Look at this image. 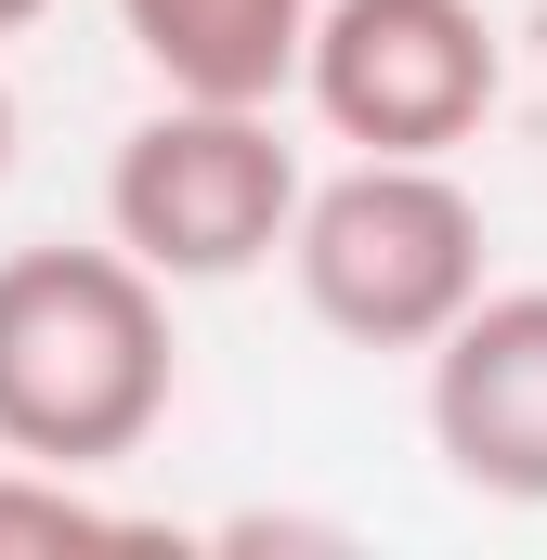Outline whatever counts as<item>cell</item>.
<instances>
[{
	"label": "cell",
	"mask_w": 547,
	"mask_h": 560,
	"mask_svg": "<svg viewBox=\"0 0 547 560\" xmlns=\"http://www.w3.org/2000/svg\"><path fill=\"white\" fill-rule=\"evenodd\" d=\"M118 39L156 66V92L196 105H287L313 0H118Z\"/></svg>",
	"instance_id": "8992f818"
},
{
	"label": "cell",
	"mask_w": 547,
	"mask_h": 560,
	"mask_svg": "<svg viewBox=\"0 0 547 560\" xmlns=\"http://www.w3.org/2000/svg\"><path fill=\"white\" fill-rule=\"evenodd\" d=\"M509 92V39L482 0H313L300 105L352 156H456Z\"/></svg>",
	"instance_id": "277c9868"
},
{
	"label": "cell",
	"mask_w": 547,
	"mask_h": 560,
	"mask_svg": "<svg viewBox=\"0 0 547 560\" xmlns=\"http://www.w3.org/2000/svg\"><path fill=\"white\" fill-rule=\"evenodd\" d=\"M300 209V143L274 131V105H196L156 92V118L118 131L105 156V235L156 287H235L287 248Z\"/></svg>",
	"instance_id": "3957f363"
},
{
	"label": "cell",
	"mask_w": 547,
	"mask_h": 560,
	"mask_svg": "<svg viewBox=\"0 0 547 560\" xmlns=\"http://www.w3.org/2000/svg\"><path fill=\"white\" fill-rule=\"evenodd\" d=\"M143 522L105 509L79 469H39V456H0V548H131Z\"/></svg>",
	"instance_id": "52a82bcc"
},
{
	"label": "cell",
	"mask_w": 547,
	"mask_h": 560,
	"mask_svg": "<svg viewBox=\"0 0 547 560\" xmlns=\"http://www.w3.org/2000/svg\"><path fill=\"white\" fill-rule=\"evenodd\" d=\"M183 392L170 287L131 248H0V456L39 469H118L156 443Z\"/></svg>",
	"instance_id": "6da1fadb"
},
{
	"label": "cell",
	"mask_w": 547,
	"mask_h": 560,
	"mask_svg": "<svg viewBox=\"0 0 547 560\" xmlns=\"http://www.w3.org/2000/svg\"><path fill=\"white\" fill-rule=\"evenodd\" d=\"M482 196L443 156H352L326 183H300L287 209V275L300 313L352 352H430L469 300H482Z\"/></svg>",
	"instance_id": "7a4b0ae2"
},
{
	"label": "cell",
	"mask_w": 547,
	"mask_h": 560,
	"mask_svg": "<svg viewBox=\"0 0 547 560\" xmlns=\"http://www.w3.org/2000/svg\"><path fill=\"white\" fill-rule=\"evenodd\" d=\"M39 13H53V0H0V39H26V26H39Z\"/></svg>",
	"instance_id": "ba28073f"
},
{
	"label": "cell",
	"mask_w": 547,
	"mask_h": 560,
	"mask_svg": "<svg viewBox=\"0 0 547 560\" xmlns=\"http://www.w3.org/2000/svg\"><path fill=\"white\" fill-rule=\"evenodd\" d=\"M430 456L496 509H547V287H482L430 339Z\"/></svg>",
	"instance_id": "5b68a950"
},
{
	"label": "cell",
	"mask_w": 547,
	"mask_h": 560,
	"mask_svg": "<svg viewBox=\"0 0 547 560\" xmlns=\"http://www.w3.org/2000/svg\"><path fill=\"white\" fill-rule=\"evenodd\" d=\"M0 183H13V79H0Z\"/></svg>",
	"instance_id": "9c48e42d"
}]
</instances>
